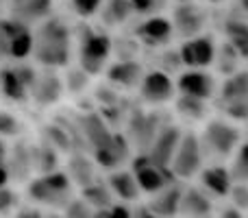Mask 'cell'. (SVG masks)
Listing matches in <instances>:
<instances>
[{"mask_svg": "<svg viewBox=\"0 0 248 218\" xmlns=\"http://www.w3.org/2000/svg\"><path fill=\"white\" fill-rule=\"evenodd\" d=\"M74 26L63 16L50 13L33 26V61L39 68L63 70L74 61Z\"/></svg>", "mask_w": 248, "mask_h": 218, "instance_id": "6da1fadb", "label": "cell"}, {"mask_svg": "<svg viewBox=\"0 0 248 218\" xmlns=\"http://www.w3.org/2000/svg\"><path fill=\"white\" fill-rule=\"evenodd\" d=\"M63 74V85H65V94L70 96H81L90 90V83H92V74H87L83 68L78 66H68V68L61 70Z\"/></svg>", "mask_w": 248, "mask_h": 218, "instance_id": "1f68e13d", "label": "cell"}, {"mask_svg": "<svg viewBox=\"0 0 248 218\" xmlns=\"http://www.w3.org/2000/svg\"><path fill=\"white\" fill-rule=\"evenodd\" d=\"M131 35L146 50H161V48H168L176 37L172 20L166 13H155V16L140 17V20L133 24Z\"/></svg>", "mask_w": 248, "mask_h": 218, "instance_id": "9c48e42d", "label": "cell"}, {"mask_svg": "<svg viewBox=\"0 0 248 218\" xmlns=\"http://www.w3.org/2000/svg\"><path fill=\"white\" fill-rule=\"evenodd\" d=\"M135 9V13L140 17L146 16H155V13H163L166 7L170 4V0H128Z\"/></svg>", "mask_w": 248, "mask_h": 218, "instance_id": "8d00e7d4", "label": "cell"}, {"mask_svg": "<svg viewBox=\"0 0 248 218\" xmlns=\"http://www.w3.org/2000/svg\"><path fill=\"white\" fill-rule=\"evenodd\" d=\"M172 4H179V2H194V0H170Z\"/></svg>", "mask_w": 248, "mask_h": 218, "instance_id": "681fc988", "label": "cell"}, {"mask_svg": "<svg viewBox=\"0 0 248 218\" xmlns=\"http://www.w3.org/2000/svg\"><path fill=\"white\" fill-rule=\"evenodd\" d=\"M131 170L135 175L137 184H140L144 194H155L159 190L168 188L170 184L179 181L174 177V172L170 170V166H161L155 159H150L146 153H135L131 159Z\"/></svg>", "mask_w": 248, "mask_h": 218, "instance_id": "7c38bea8", "label": "cell"}, {"mask_svg": "<svg viewBox=\"0 0 248 218\" xmlns=\"http://www.w3.org/2000/svg\"><path fill=\"white\" fill-rule=\"evenodd\" d=\"M214 103L222 116L235 122H248V68L237 70L220 81Z\"/></svg>", "mask_w": 248, "mask_h": 218, "instance_id": "5b68a950", "label": "cell"}, {"mask_svg": "<svg viewBox=\"0 0 248 218\" xmlns=\"http://www.w3.org/2000/svg\"><path fill=\"white\" fill-rule=\"evenodd\" d=\"M133 155H135V149L126 137V133L122 131H113L107 142L92 149L94 162L98 164V168H105V170H118L124 164L131 162Z\"/></svg>", "mask_w": 248, "mask_h": 218, "instance_id": "e0dca14e", "label": "cell"}, {"mask_svg": "<svg viewBox=\"0 0 248 218\" xmlns=\"http://www.w3.org/2000/svg\"><path fill=\"white\" fill-rule=\"evenodd\" d=\"M201 146L205 153V162L209 159L211 164H224L233 157L237 146L244 140L240 122L227 118V116H209L202 122V129L198 131Z\"/></svg>", "mask_w": 248, "mask_h": 218, "instance_id": "3957f363", "label": "cell"}, {"mask_svg": "<svg viewBox=\"0 0 248 218\" xmlns=\"http://www.w3.org/2000/svg\"><path fill=\"white\" fill-rule=\"evenodd\" d=\"M94 218H133V210L126 203H116L109 210H96Z\"/></svg>", "mask_w": 248, "mask_h": 218, "instance_id": "ab89813d", "label": "cell"}, {"mask_svg": "<svg viewBox=\"0 0 248 218\" xmlns=\"http://www.w3.org/2000/svg\"><path fill=\"white\" fill-rule=\"evenodd\" d=\"M17 207H20V194L9 185L0 188V214L9 216L13 212H17Z\"/></svg>", "mask_w": 248, "mask_h": 218, "instance_id": "74e56055", "label": "cell"}, {"mask_svg": "<svg viewBox=\"0 0 248 218\" xmlns=\"http://www.w3.org/2000/svg\"><path fill=\"white\" fill-rule=\"evenodd\" d=\"M242 64H246V61L237 55L235 48H233L231 44H227L224 39H220L218 50H216V59H214V72L220 74L222 79L231 77L233 72L242 70Z\"/></svg>", "mask_w": 248, "mask_h": 218, "instance_id": "f1b7e54d", "label": "cell"}, {"mask_svg": "<svg viewBox=\"0 0 248 218\" xmlns=\"http://www.w3.org/2000/svg\"><path fill=\"white\" fill-rule=\"evenodd\" d=\"M61 214H63V218H94L96 210L83 197H74L72 201L61 210Z\"/></svg>", "mask_w": 248, "mask_h": 218, "instance_id": "d590c367", "label": "cell"}, {"mask_svg": "<svg viewBox=\"0 0 248 218\" xmlns=\"http://www.w3.org/2000/svg\"><path fill=\"white\" fill-rule=\"evenodd\" d=\"M205 4H211V7H220V4H224V2H229V0H202Z\"/></svg>", "mask_w": 248, "mask_h": 218, "instance_id": "7dc6e473", "label": "cell"}, {"mask_svg": "<svg viewBox=\"0 0 248 218\" xmlns=\"http://www.w3.org/2000/svg\"><path fill=\"white\" fill-rule=\"evenodd\" d=\"M22 131H24V124H22V120L17 118L13 111H7V109H0V135L4 137V140H17V137L22 135Z\"/></svg>", "mask_w": 248, "mask_h": 218, "instance_id": "e575fe53", "label": "cell"}, {"mask_svg": "<svg viewBox=\"0 0 248 218\" xmlns=\"http://www.w3.org/2000/svg\"><path fill=\"white\" fill-rule=\"evenodd\" d=\"M107 185L111 188L113 197L120 199L122 203H133L140 201L141 197V188L137 184L135 175H133L131 168H118V170H109L107 175Z\"/></svg>", "mask_w": 248, "mask_h": 218, "instance_id": "d4e9b609", "label": "cell"}, {"mask_svg": "<svg viewBox=\"0 0 248 218\" xmlns=\"http://www.w3.org/2000/svg\"><path fill=\"white\" fill-rule=\"evenodd\" d=\"M7 166L11 170V177H20V179H26L31 177L29 172L35 170V155H33V144L24 142L22 137H17L16 144L9 151V159Z\"/></svg>", "mask_w": 248, "mask_h": 218, "instance_id": "83f0119b", "label": "cell"}, {"mask_svg": "<svg viewBox=\"0 0 248 218\" xmlns=\"http://www.w3.org/2000/svg\"><path fill=\"white\" fill-rule=\"evenodd\" d=\"M229 170L235 184H248V137L242 140L233 157L229 159Z\"/></svg>", "mask_w": 248, "mask_h": 218, "instance_id": "d6a6232c", "label": "cell"}, {"mask_svg": "<svg viewBox=\"0 0 248 218\" xmlns=\"http://www.w3.org/2000/svg\"><path fill=\"white\" fill-rule=\"evenodd\" d=\"M72 179L65 170H52L37 175L26 184V197L35 205L50 207V210H63L74 199Z\"/></svg>", "mask_w": 248, "mask_h": 218, "instance_id": "277c9868", "label": "cell"}, {"mask_svg": "<svg viewBox=\"0 0 248 218\" xmlns=\"http://www.w3.org/2000/svg\"><path fill=\"white\" fill-rule=\"evenodd\" d=\"M33 155H35V170L37 175H44V172H52V170H59V149L52 146L48 140H44L39 144H33Z\"/></svg>", "mask_w": 248, "mask_h": 218, "instance_id": "4dcf8cb0", "label": "cell"}, {"mask_svg": "<svg viewBox=\"0 0 248 218\" xmlns=\"http://www.w3.org/2000/svg\"><path fill=\"white\" fill-rule=\"evenodd\" d=\"M74 61L92 77L105 74L107 66L113 61V37L107 29L83 22L74 29Z\"/></svg>", "mask_w": 248, "mask_h": 218, "instance_id": "7a4b0ae2", "label": "cell"}, {"mask_svg": "<svg viewBox=\"0 0 248 218\" xmlns=\"http://www.w3.org/2000/svg\"><path fill=\"white\" fill-rule=\"evenodd\" d=\"M16 218H46L37 205H20L16 212Z\"/></svg>", "mask_w": 248, "mask_h": 218, "instance_id": "60d3db41", "label": "cell"}, {"mask_svg": "<svg viewBox=\"0 0 248 218\" xmlns=\"http://www.w3.org/2000/svg\"><path fill=\"white\" fill-rule=\"evenodd\" d=\"M229 199H231V205L237 207L240 212H248V184H235L231 190V194H229Z\"/></svg>", "mask_w": 248, "mask_h": 218, "instance_id": "f35d334b", "label": "cell"}, {"mask_svg": "<svg viewBox=\"0 0 248 218\" xmlns=\"http://www.w3.org/2000/svg\"><path fill=\"white\" fill-rule=\"evenodd\" d=\"M37 70L29 61H11L0 68V94L11 103H29Z\"/></svg>", "mask_w": 248, "mask_h": 218, "instance_id": "ba28073f", "label": "cell"}, {"mask_svg": "<svg viewBox=\"0 0 248 218\" xmlns=\"http://www.w3.org/2000/svg\"><path fill=\"white\" fill-rule=\"evenodd\" d=\"M9 144H7V140H4L2 135H0V162H4L7 164V159H9Z\"/></svg>", "mask_w": 248, "mask_h": 218, "instance_id": "f6af8a7d", "label": "cell"}, {"mask_svg": "<svg viewBox=\"0 0 248 218\" xmlns=\"http://www.w3.org/2000/svg\"><path fill=\"white\" fill-rule=\"evenodd\" d=\"M70 2V9L72 13L83 22H90V20H96L103 9L105 0H68Z\"/></svg>", "mask_w": 248, "mask_h": 218, "instance_id": "836d02e7", "label": "cell"}, {"mask_svg": "<svg viewBox=\"0 0 248 218\" xmlns=\"http://www.w3.org/2000/svg\"><path fill=\"white\" fill-rule=\"evenodd\" d=\"M9 181H11V170H9V166L4 162H0V188L9 185Z\"/></svg>", "mask_w": 248, "mask_h": 218, "instance_id": "ee69618b", "label": "cell"}, {"mask_svg": "<svg viewBox=\"0 0 248 218\" xmlns=\"http://www.w3.org/2000/svg\"><path fill=\"white\" fill-rule=\"evenodd\" d=\"M46 218H63V214H57V212H48Z\"/></svg>", "mask_w": 248, "mask_h": 218, "instance_id": "c3c4849f", "label": "cell"}, {"mask_svg": "<svg viewBox=\"0 0 248 218\" xmlns=\"http://www.w3.org/2000/svg\"><path fill=\"white\" fill-rule=\"evenodd\" d=\"M0 52L4 59L26 61L33 55V26L13 16H0Z\"/></svg>", "mask_w": 248, "mask_h": 218, "instance_id": "8992f818", "label": "cell"}, {"mask_svg": "<svg viewBox=\"0 0 248 218\" xmlns=\"http://www.w3.org/2000/svg\"><path fill=\"white\" fill-rule=\"evenodd\" d=\"M135 9L128 0H105L103 9L98 13V24L103 29H124L126 24H131L135 20Z\"/></svg>", "mask_w": 248, "mask_h": 218, "instance_id": "cb8c5ba5", "label": "cell"}, {"mask_svg": "<svg viewBox=\"0 0 248 218\" xmlns=\"http://www.w3.org/2000/svg\"><path fill=\"white\" fill-rule=\"evenodd\" d=\"M198 185L214 199H227L231 194L235 181H233L229 166H224V164H207L198 172Z\"/></svg>", "mask_w": 248, "mask_h": 218, "instance_id": "ffe728a7", "label": "cell"}, {"mask_svg": "<svg viewBox=\"0 0 248 218\" xmlns=\"http://www.w3.org/2000/svg\"><path fill=\"white\" fill-rule=\"evenodd\" d=\"M133 218H163V216L155 214V212L150 210L146 203H141V205H137L135 210H133Z\"/></svg>", "mask_w": 248, "mask_h": 218, "instance_id": "b9f144b4", "label": "cell"}, {"mask_svg": "<svg viewBox=\"0 0 248 218\" xmlns=\"http://www.w3.org/2000/svg\"><path fill=\"white\" fill-rule=\"evenodd\" d=\"M222 39L231 44L237 55L248 64V17L240 13H229L222 20Z\"/></svg>", "mask_w": 248, "mask_h": 218, "instance_id": "603a6c76", "label": "cell"}, {"mask_svg": "<svg viewBox=\"0 0 248 218\" xmlns=\"http://www.w3.org/2000/svg\"><path fill=\"white\" fill-rule=\"evenodd\" d=\"M63 96H65V85L61 70L39 68L33 87H31L29 103H33L37 109H48L59 105Z\"/></svg>", "mask_w": 248, "mask_h": 218, "instance_id": "2e32d148", "label": "cell"}, {"mask_svg": "<svg viewBox=\"0 0 248 218\" xmlns=\"http://www.w3.org/2000/svg\"><path fill=\"white\" fill-rule=\"evenodd\" d=\"M137 96H140L141 103L150 109L168 107V105H172L174 99L179 96L174 77L163 72V70H157V68L146 70L144 79H141L140 87H137Z\"/></svg>", "mask_w": 248, "mask_h": 218, "instance_id": "30bf717a", "label": "cell"}, {"mask_svg": "<svg viewBox=\"0 0 248 218\" xmlns=\"http://www.w3.org/2000/svg\"><path fill=\"white\" fill-rule=\"evenodd\" d=\"M174 81H176V92L181 96L202 99V101H209V103H214L220 90L218 74L202 68H183L174 77Z\"/></svg>", "mask_w": 248, "mask_h": 218, "instance_id": "4fadbf2b", "label": "cell"}, {"mask_svg": "<svg viewBox=\"0 0 248 218\" xmlns=\"http://www.w3.org/2000/svg\"><path fill=\"white\" fill-rule=\"evenodd\" d=\"M81 197L85 199L94 210H109L111 205H116V197H113L111 188L107 185L105 179H96L94 184L81 188Z\"/></svg>", "mask_w": 248, "mask_h": 218, "instance_id": "f546056e", "label": "cell"}, {"mask_svg": "<svg viewBox=\"0 0 248 218\" xmlns=\"http://www.w3.org/2000/svg\"><path fill=\"white\" fill-rule=\"evenodd\" d=\"M183 188H185V185L181 184V181H174V184H170L168 188H163V190H159V192L150 194L146 205H148L150 210L155 212V214H159V216H163V218L179 216Z\"/></svg>", "mask_w": 248, "mask_h": 218, "instance_id": "7402d4cb", "label": "cell"}, {"mask_svg": "<svg viewBox=\"0 0 248 218\" xmlns=\"http://www.w3.org/2000/svg\"><path fill=\"white\" fill-rule=\"evenodd\" d=\"M146 74V66L140 59H113L105 70V83L113 85L120 92H137L141 79Z\"/></svg>", "mask_w": 248, "mask_h": 218, "instance_id": "ac0fdd59", "label": "cell"}, {"mask_svg": "<svg viewBox=\"0 0 248 218\" xmlns=\"http://www.w3.org/2000/svg\"><path fill=\"white\" fill-rule=\"evenodd\" d=\"M174 114L181 122L187 124H196V122H205L211 116V103L202 99H192V96H176L174 99Z\"/></svg>", "mask_w": 248, "mask_h": 218, "instance_id": "4316f807", "label": "cell"}, {"mask_svg": "<svg viewBox=\"0 0 248 218\" xmlns=\"http://www.w3.org/2000/svg\"><path fill=\"white\" fill-rule=\"evenodd\" d=\"M202 166H205V153H202L198 131L185 129L179 146H176L174 157L170 162V170L174 172V177L179 181H189L194 177H198Z\"/></svg>", "mask_w": 248, "mask_h": 218, "instance_id": "52a82bcc", "label": "cell"}, {"mask_svg": "<svg viewBox=\"0 0 248 218\" xmlns=\"http://www.w3.org/2000/svg\"><path fill=\"white\" fill-rule=\"evenodd\" d=\"M218 218H246V214H244V212H240L237 207L227 205V207H222V212H220Z\"/></svg>", "mask_w": 248, "mask_h": 218, "instance_id": "7bdbcfd3", "label": "cell"}, {"mask_svg": "<svg viewBox=\"0 0 248 218\" xmlns=\"http://www.w3.org/2000/svg\"><path fill=\"white\" fill-rule=\"evenodd\" d=\"M179 214L183 218H211L214 216V197L207 194L201 185H185Z\"/></svg>", "mask_w": 248, "mask_h": 218, "instance_id": "44dd1931", "label": "cell"}, {"mask_svg": "<svg viewBox=\"0 0 248 218\" xmlns=\"http://www.w3.org/2000/svg\"><path fill=\"white\" fill-rule=\"evenodd\" d=\"M216 50H218V39L214 33H201L196 37H187L181 39L176 52L181 57L183 68H202V70H211L214 68V59H216Z\"/></svg>", "mask_w": 248, "mask_h": 218, "instance_id": "5bb4252c", "label": "cell"}, {"mask_svg": "<svg viewBox=\"0 0 248 218\" xmlns=\"http://www.w3.org/2000/svg\"><path fill=\"white\" fill-rule=\"evenodd\" d=\"M235 11L240 13V16L248 17V0H237V2H235Z\"/></svg>", "mask_w": 248, "mask_h": 218, "instance_id": "bcb514c9", "label": "cell"}, {"mask_svg": "<svg viewBox=\"0 0 248 218\" xmlns=\"http://www.w3.org/2000/svg\"><path fill=\"white\" fill-rule=\"evenodd\" d=\"M96 168H98V164L94 162V157L77 151V153L70 155V159H68L63 170L70 175V179H72L74 185L85 188V185L94 184V181L98 179V170H96Z\"/></svg>", "mask_w": 248, "mask_h": 218, "instance_id": "484cf974", "label": "cell"}, {"mask_svg": "<svg viewBox=\"0 0 248 218\" xmlns=\"http://www.w3.org/2000/svg\"><path fill=\"white\" fill-rule=\"evenodd\" d=\"M183 131H185V127H181V124L166 122L161 129H159L157 137L153 140V144H150V149L146 151V155H148L150 159H155L157 164H161V166H170Z\"/></svg>", "mask_w": 248, "mask_h": 218, "instance_id": "d6986e66", "label": "cell"}, {"mask_svg": "<svg viewBox=\"0 0 248 218\" xmlns=\"http://www.w3.org/2000/svg\"><path fill=\"white\" fill-rule=\"evenodd\" d=\"M170 20H172V26H174L176 37L187 39V37H196V35H201V33H207L211 16H209V9H207L205 2L194 0V2L172 4Z\"/></svg>", "mask_w": 248, "mask_h": 218, "instance_id": "8fae6325", "label": "cell"}, {"mask_svg": "<svg viewBox=\"0 0 248 218\" xmlns=\"http://www.w3.org/2000/svg\"><path fill=\"white\" fill-rule=\"evenodd\" d=\"M163 124H166L163 122V116L159 114L157 109L133 111L131 118H128V124H126V137L131 140L135 153H146V151L150 149V144H153V140L157 137L159 129H161Z\"/></svg>", "mask_w": 248, "mask_h": 218, "instance_id": "9a60e30c", "label": "cell"}]
</instances>
